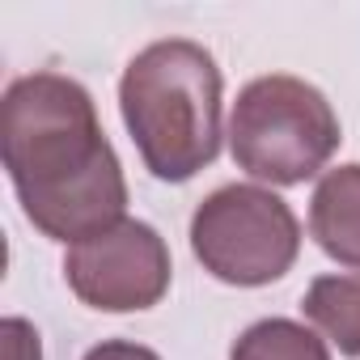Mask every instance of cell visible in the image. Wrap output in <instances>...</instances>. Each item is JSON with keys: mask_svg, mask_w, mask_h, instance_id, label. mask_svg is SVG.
<instances>
[{"mask_svg": "<svg viewBox=\"0 0 360 360\" xmlns=\"http://www.w3.org/2000/svg\"><path fill=\"white\" fill-rule=\"evenodd\" d=\"M0 157L26 221L47 238L77 246L123 221V165L81 81L18 77L0 102Z\"/></svg>", "mask_w": 360, "mask_h": 360, "instance_id": "obj_1", "label": "cell"}, {"mask_svg": "<svg viewBox=\"0 0 360 360\" xmlns=\"http://www.w3.org/2000/svg\"><path fill=\"white\" fill-rule=\"evenodd\" d=\"M123 123L161 183H187L221 153V68L191 39L148 43L119 81Z\"/></svg>", "mask_w": 360, "mask_h": 360, "instance_id": "obj_2", "label": "cell"}, {"mask_svg": "<svg viewBox=\"0 0 360 360\" xmlns=\"http://www.w3.org/2000/svg\"><path fill=\"white\" fill-rule=\"evenodd\" d=\"M339 119L322 89L301 77H259L250 81L229 115L233 161L263 183L292 187L314 178L339 148Z\"/></svg>", "mask_w": 360, "mask_h": 360, "instance_id": "obj_3", "label": "cell"}, {"mask_svg": "<svg viewBox=\"0 0 360 360\" xmlns=\"http://www.w3.org/2000/svg\"><path fill=\"white\" fill-rule=\"evenodd\" d=\"M191 250L225 284L259 288L280 280L301 250L292 208L267 187L233 183L212 191L191 217Z\"/></svg>", "mask_w": 360, "mask_h": 360, "instance_id": "obj_4", "label": "cell"}, {"mask_svg": "<svg viewBox=\"0 0 360 360\" xmlns=\"http://www.w3.org/2000/svg\"><path fill=\"white\" fill-rule=\"evenodd\" d=\"M169 271L174 267L161 233L131 217L68 246L64 255L68 288L89 309H102V314L153 309L169 288Z\"/></svg>", "mask_w": 360, "mask_h": 360, "instance_id": "obj_5", "label": "cell"}, {"mask_svg": "<svg viewBox=\"0 0 360 360\" xmlns=\"http://www.w3.org/2000/svg\"><path fill=\"white\" fill-rule=\"evenodd\" d=\"M309 233L335 263L360 267V165L322 174L309 200Z\"/></svg>", "mask_w": 360, "mask_h": 360, "instance_id": "obj_6", "label": "cell"}, {"mask_svg": "<svg viewBox=\"0 0 360 360\" xmlns=\"http://www.w3.org/2000/svg\"><path fill=\"white\" fill-rule=\"evenodd\" d=\"M305 318L343 356H360V271L356 276H318L305 292Z\"/></svg>", "mask_w": 360, "mask_h": 360, "instance_id": "obj_7", "label": "cell"}, {"mask_svg": "<svg viewBox=\"0 0 360 360\" xmlns=\"http://www.w3.org/2000/svg\"><path fill=\"white\" fill-rule=\"evenodd\" d=\"M229 360H330L326 343L288 318H263L233 343Z\"/></svg>", "mask_w": 360, "mask_h": 360, "instance_id": "obj_8", "label": "cell"}, {"mask_svg": "<svg viewBox=\"0 0 360 360\" xmlns=\"http://www.w3.org/2000/svg\"><path fill=\"white\" fill-rule=\"evenodd\" d=\"M0 335H5V360H43V352H39V335L30 330V322H22V318H5Z\"/></svg>", "mask_w": 360, "mask_h": 360, "instance_id": "obj_9", "label": "cell"}, {"mask_svg": "<svg viewBox=\"0 0 360 360\" xmlns=\"http://www.w3.org/2000/svg\"><path fill=\"white\" fill-rule=\"evenodd\" d=\"M85 360H161V356L153 347H140V343H127V339H106Z\"/></svg>", "mask_w": 360, "mask_h": 360, "instance_id": "obj_10", "label": "cell"}]
</instances>
